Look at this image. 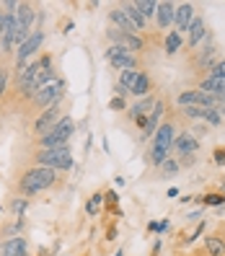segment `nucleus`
Returning a JSON list of instances; mask_svg holds the SVG:
<instances>
[{
    "mask_svg": "<svg viewBox=\"0 0 225 256\" xmlns=\"http://www.w3.org/2000/svg\"><path fill=\"white\" fill-rule=\"evenodd\" d=\"M62 94H65V83L60 80V78H54V80H50L47 86H42L39 91L34 94V106L36 109H50V106H54V104H60L62 101Z\"/></svg>",
    "mask_w": 225,
    "mask_h": 256,
    "instance_id": "nucleus-5",
    "label": "nucleus"
},
{
    "mask_svg": "<svg viewBox=\"0 0 225 256\" xmlns=\"http://www.w3.org/2000/svg\"><path fill=\"white\" fill-rule=\"evenodd\" d=\"M106 36H109L112 44H116V47H124L130 54H134V52L142 50V39H140L138 34H124V32H119V28L112 26L109 32H106Z\"/></svg>",
    "mask_w": 225,
    "mask_h": 256,
    "instance_id": "nucleus-9",
    "label": "nucleus"
},
{
    "mask_svg": "<svg viewBox=\"0 0 225 256\" xmlns=\"http://www.w3.org/2000/svg\"><path fill=\"white\" fill-rule=\"evenodd\" d=\"M153 106H156V101L150 98V96H145V98H138V104H132V106L127 109V116H130V119H140V116H148L150 112H153Z\"/></svg>",
    "mask_w": 225,
    "mask_h": 256,
    "instance_id": "nucleus-17",
    "label": "nucleus"
},
{
    "mask_svg": "<svg viewBox=\"0 0 225 256\" xmlns=\"http://www.w3.org/2000/svg\"><path fill=\"white\" fill-rule=\"evenodd\" d=\"M42 42H44V32L42 28H34L32 36H28L21 47L16 50V65H28V60H32V54L42 47Z\"/></svg>",
    "mask_w": 225,
    "mask_h": 256,
    "instance_id": "nucleus-7",
    "label": "nucleus"
},
{
    "mask_svg": "<svg viewBox=\"0 0 225 256\" xmlns=\"http://www.w3.org/2000/svg\"><path fill=\"white\" fill-rule=\"evenodd\" d=\"M168 228H171V222H168V220H160V222H158V228H156V233H166Z\"/></svg>",
    "mask_w": 225,
    "mask_h": 256,
    "instance_id": "nucleus-34",
    "label": "nucleus"
},
{
    "mask_svg": "<svg viewBox=\"0 0 225 256\" xmlns=\"http://www.w3.org/2000/svg\"><path fill=\"white\" fill-rule=\"evenodd\" d=\"M138 6V10H140V16L148 21V18H153L156 16V10H158V3L156 0H140V3H134Z\"/></svg>",
    "mask_w": 225,
    "mask_h": 256,
    "instance_id": "nucleus-24",
    "label": "nucleus"
},
{
    "mask_svg": "<svg viewBox=\"0 0 225 256\" xmlns=\"http://www.w3.org/2000/svg\"><path fill=\"white\" fill-rule=\"evenodd\" d=\"M194 21V6L192 3H182V6H176V16H174V24L178 32H186V28L192 26Z\"/></svg>",
    "mask_w": 225,
    "mask_h": 256,
    "instance_id": "nucleus-14",
    "label": "nucleus"
},
{
    "mask_svg": "<svg viewBox=\"0 0 225 256\" xmlns=\"http://www.w3.org/2000/svg\"><path fill=\"white\" fill-rule=\"evenodd\" d=\"M174 138H176L174 124L171 122H160V127L153 134V148H150V153H148L150 156L148 160L153 163V166H163V163H166L171 148H174Z\"/></svg>",
    "mask_w": 225,
    "mask_h": 256,
    "instance_id": "nucleus-2",
    "label": "nucleus"
},
{
    "mask_svg": "<svg viewBox=\"0 0 225 256\" xmlns=\"http://www.w3.org/2000/svg\"><path fill=\"white\" fill-rule=\"evenodd\" d=\"M57 182V171L52 168H44V166H32L18 182V189L24 197H28V194H39V192H47L52 189Z\"/></svg>",
    "mask_w": 225,
    "mask_h": 256,
    "instance_id": "nucleus-1",
    "label": "nucleus"
},
{
    "mask_svg": "<svg viewBox=\"0 0 225 256\" xmlns=\"http://www.w3.org/2000/svg\"><path fill=\"white\" fill-rule=\"evenodd\" d=\"M174 150H176V156H194L200 150V142L192 132H182L174 138Z\"/></svg>",
    "mask_w": 225,
    "mask_h": 256,
    "instance_id": "nucleus-11",
    "label": "nucleus"
},
{
    "mask_svg": "<svg viewBox=\"0 0 225 256\" xmlns=\"http://www.w3.org/2000/svg\"><path fill=\"white\" fill-rule=\"evenodd\" d=\"M215 160H218V163L225 160V150H218V153H215Z\"/></svg>",
    "mask_w": 225,
    "mask_h": 256,
    "instance_id": "nucleus-35",
    "label": "nucleus"
},
{
    "mask_svg": "<svg viewBox=\"0 0 225 256\" xmlns=\"http://www.w3.org/2000/svg\"><path fill=\"white\" fill-rule=\"evenodd\" d=\"M138 75H140V70H124V72H119V88H122L124 94H130L132 91V86H134V80H138Z\"/></svg>",
    "mask_w": 225,
    "mask_h": 256,
    "instance_id": "nucleus-22",
    "label": "nucleus"
},
{
    "mask_svg": "<svg viewBox=\"0 0 225 256\" xmlns=\"http://www.w3.org/2000/svg\"><path fill=\"white\" fill-rule=\"evenodd\" d=\"M189 32V47H197L200 42H204L207 39V26H204V21L202 18H194L192 21V26L186 28Z\"/></svg>",
    "mask_w": 225,
    "mask_h": 256,
    "instance_id": "nucleus-19",
    "label": "nucleus"
},
{
    "mask_svg": "<svg viewBox=\"0 0 225 256\" xmlns=\"http://www.w3.org/2000/svg\"><path fill=\"white\" fill-rule=\"evenodd\" d=\"M174 16H176V6L174 3H158L156 18H158V26L160 28H168L174 24Z\"/></svg>",
    "mask_w": 225,
    "mask_h": 256,
    "instance_id": "nucleus-18",
    "label": "nucleus"
},
{
    "mask_svg": "<svg viewBox=\"0 0 225 256\" xmlns=\"http://www.w3.org/2000/svg\"><path fill=\"white\" fill-rule=\"evenodd\" d=\"M34 166H44V168H52V171H70L75 160L70 148H54V150H36L34 156Z\"/></svg>",
    "mask_w": 225,
    "mask_h": 256,
    "instance_id": "nucleus-4",
    "label": "nucleus"
},
{
    "mask_svg": "<svg viewBox=\"0 0 225 256\" xmlns=\"http://www.w3.org/2000/svg\"><path fill=\"white\" fill-rule=\"evenodd\" d=\"M160 171H163V176H166V174H168V176H174V174L178 171V160H174V158H166V163L160 166Z\"/></svg>",
    "mask_w": 225,
    "mask_h": 256,
    "instance_id": "nucleus-29",
    "label": "nucleus"
},
{
    "mask_svg": "<svg viewBox=\"0 0 225 256\" xmlns=\"http://www.w3.org/2000/svg\"><path fill=\"white\" fill-rule=\"evenodd\" d=\"M60 106H62V101L60 104H54V106H50V109H44L36 119H34V134H47L57 122H60Z\"/></svg>",
    "mask_w": 225,
    "mask_h": 256,
    "instance_id": "nucleus-10",
    "label": "nucleus"
},
{
    "mask_svg": "<svg viewBox=\"0 0 225 256\" xmlns=\"http://www.w3.org/2000/svg\"><path fill=\"white\" fill-rule=\"evenodd\" d=\"M104 57H106V62L119 70V72H124V70H138V60H134V54H130L124 47H116V44H112V47L104 52Z\"/></svg>",
    "mask_w": 225,
    "mask_h": 256,
    "instance_id": "nucleus-6",
    "label": "nucleus"
},
{
    "mask_svg": "<svg viewBox=\"0 0 225 256\" xmlns=\"http://www.w3.org/2000/svg\"><path fill=\"white\" fill-rule=\"evenodd\" d=\"M0 212H3V210H0Z\"/></svg>",
    "mask_w": 225,
    "mask_h": 256,
    "instance_id": "nucleus-36",
    "label": "nucleus"
},
{
    "mask_svg": "<svg viewBox=\"0 0 225 256\" xmlns=\"http://www.w3.org/2000/svg\"><path fill=\"white\" fill-rule=\"evenodd\" d=\"M119 8H122L124 10V16L130 18V24L134 26V32H142V28H145V18L140 16V10H138V6H134V3H124V6H119Z\"/></svg>",
    "mask_w": 225,
    "mask_h": 256,
    "instance_id": "nucleus-20",
    "label": "nucleus"
},
{
    "mask_svg": "<svg viewBox=\"0 0 225 256\" xmlns=\"http://www.w3.org/2000/svg\"><path fill=\"white\" fill-rule=\"evenodd\" d=\"M8 80H10V72H8V68H0V98L6 96V88H8Z\"/></svg>",
    "mask_w": 225,
    "mask_h": 256,
    "instance_id": "nucleus-30",
    "label": "nucleus"
},
{
    "mask_svg": "<svg viewBox=\"0 0 225 256\" xmlns=\"http://www.w3.org/2000/svg\"><path fill=\"white\" fill-rule=\"evenodd\" d=\"M101 202H104V194H101V192H96L94 197L88 200V204H86V212L91 215V218H96V212H98V204H101Z\"/></svg>",
    "mask_w": 225,
    "mask_h": 256,
    "instance_id": "nucleus-28",
    "label": "nucleus"
},
{
    "mask_svg": "<svg viewBox=\"0 0 225 256\" xmlns=\"http://www.w3.org/2000/svg\"><path fill=\"white\" fill-rule=\"evenodd\" d=\"M197 65H200V68H210V70H212V68H215V47H207L204 52H200Z\"/></svg>",
    "mask_w": 225,
    "mask_h": 256,
    "instance_id": "nucleus-25",
    "label": "nucleus"
},
{
    "mask_svg": "<svg viewBox=\"0 0 225 256\" xmlns=\"http://www.w3.org/2000/svg\"><path fill=\"white\" fill-rule=\"evenodd\" d=\"M160 116H163V104L156 101V106H153V112L148 114V122H145V130H142L145 138H153L156 134V130L160 127Z\"/></svg>",
    "mask_w": 225,
    "mask_h": 256,
    "instance_id": "nucleus-16",
    "label": "nucleus"
},
{
    "mask_svg": "<svg viewBox=\"0 0 225 256\" xmlns=\"http://www.w3.org/2000/svg\"><path fill=\"white\" fill-rule=\"evenodd\" d=\"M178 106H204V109H218V98H212V96H207V94H202L200 88L197 91H184V94H178Z\"/></svg>",
    "mask_w": 225,
    "mask_h": 256,
    "instance_id": "nucleus-8",
    "label": "nucleus"
},
{
    "mask_svg": "<svg viewBox=\"0 0 225 256\" xmlns=\"http://www.w3.org/2000/svg\"><path fill=\"white\" fill-rule=\"evenodd\" d=\"M26 251H28V240L24 236L6 238L0 244V256H26Z\"/></svg>",
    "mask_w": 225,
    "mask_h": 256,
    "instance_id": "nucleus-12",
    "label": "nucleus"
},
{
    "mask_svg": "<svg viewBox=\"0 0 225 256\" xmlns=\"http://www.w3.org/2000/svg\"><path fill=\"white\" fill-rule=\"evenodd\" d=\"M72 132H75V122H72V116H60V122L47 132V134H42L39 138V148L42 150H54V148H70V138H72Z\"/></svg>",
    "mask_w": 225,
    "mask_h": 256,
    "instance_id": "nucleus-3",
    "label": "nucleus"
},
{
    "mask_svg": "<svg viewBox=\"0 0 225 256\" xmlns=\"http://www.w3.org/2000/svg\"><path fill=\"white\" fill-rule=\"evenodd\" d=\"M26 207H28V200L26 197H16V200L10 202V210H13V215H16V218H24L26 215Z\"/></svg>",
    "mask_w": 225,
    "mask_h": 256,
    "instance_id": "nucleus-27",
    "label": "nucleus"
},
{
    "mask_svg": "<svg viewBox=\"0 0 225 256\" xmlns=\"http://www.w3.org/2000/svg\"><path fill=\"white\" fill-rule=\"evenodd\" d=\"M178 47H182V36H178V32H168V36H166V54H176Z\"/></svg>",
    "mask_w": 225,
    "mask_h": 256,
    "instance_id": "nucleus-26",
    "label": "nucleus"
},
{
    "mask_svg": "<svg viewBox=\"0 0 225 256\" xmlns=\"http://www.w3.org/2000/svg\"><path fill=\"white\" fill-rule=\"evenodd\" d=\"M200 91L212 96V98H225V80L215 78V75H207V78L200 83Z\"/></svg>",
    "mask_w": 225,
    "mask_h": 256,
    "instance_id": "nucleus-13",
    "label": "nucleus"
},
{
    "mask_svg": "<svg viewBox=\"0 0 225 256\" xmlns=\"http://www.w3.org/2000/svg\"><path fill=\"white\" fill-rule=\"evenodd\" d=\"M109 18H112L114 28H119V32H124V34H138V32H134V26L130 24V18L124 16V10L119 8V6L109 10Z\"/></svg>",
    "mask_w": 225,
    "mask_h": 256,
    "instance_id": "nucleus-15",
    "label": "nucleus"
},
{
    "mask_svg": "<svg viewBox=\"0 0 225 256\" xmlns=\"http://www.w3.org/2000/svg\"><path fill=\"white\" fill-rule=\"evenodd\" d=\"M130 94L138 96V98H145V96L150 94V75H148V72L140 70V75H138V80H134V86H132Z\"/></svg>",
    "mask_w": 225,
    "mask_h": 256,
    "instance_id": "nucleus-21",
    "label": "nucleus"
},
{
    "mask_svg": "<svg viewBox=\"0 0 225 256\" xmlns=\"http://www.w3.org/2000/svg\"><path fill=\"white\" fill-rule=\"evenodd\" d=\"M109 109H112V112H124V109H127V104H124L122 96H114V98L109 101Z\"/></svg>",
    "mask_w": 225,
    "mask_h": 256,
    "instance_id": "nucleus-31",
    "label": "nucleus"
},
{
    "mask_svg": "<svg viewBox=\"0 0 225 256\" xmlns=\"http://www.w3.org/2000/svg\"><path fill=\"white\" fill-rule=\"evenodd\" d=\"M210 75H215V78H222V80H225V60H220V62H215V68L210 70Z\"/></svg>",
    "mask_w": 225,
    "mask_h": 256,
    "instance_id": "nucleus-32",
    "label": "nucleus"
},
{
    "mask_svg": "<svg viewBox=\"0 0 225 256\" xmlns=\"http://www.w3.org/2000/svg\"><path fill=\"white\" fill-rule=\"evenodd\" d=\"M204 246H207V254H210V256H225V240H222V238L207 236V238H204Z\"/></svg>",
    "mask_w": 225,
    "mask_h": 256,
    "instance_id": "nucleus-23",
    "label": "nucleus"
},
{
    "mask_svg": "<svg viewBox=\"0 0 225 256\" xmlns=\"http://www.w3.org/2000/svg\"><path fill=\"white\" fill-rule=\"evenodd\" d=\"M222 202H225L222 194H210V197H204V204H212V207H218V204H222Z\"/></svg>",
    "mask_w": 225,
    "mask_h": 256,
    "instance_id": "nucleus-33",
    "label": "nucleus"
}]
</instances>
